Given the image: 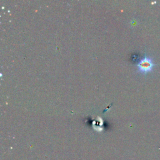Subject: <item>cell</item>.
<instances>
[{"label": "cell", "mask_w": 160, "mask_h": 160, "mask_svg": "<svg viewBox=\"0 0 160 160\" xmlns=\"http://www.w3.org/2000/svg\"><path fill=\"white\" fill-rule=\"evenodd\" d=\"M155 66L156 64L153 62L152 58L146 55L137 64L138 72L142 74H146L151 72Z\"/></svg>", "instance_id": "obj_1"}]
</instances>
